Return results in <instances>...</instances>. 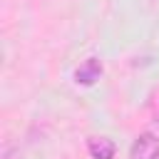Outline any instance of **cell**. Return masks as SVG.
I'll list each match as a JSON object with an SVG mask.
<instances>
[{
	"label": "cell",
	"mask_w": 159,
	"mask_h": 159,
	"mask_svg": "<svg viewBox=\"0 0 159 159\" xmlns=\"http://www.w3.org/2000/svg\"><path fill=\"white\" fill-rule=\"evenodd\" d=\"M102 72H104V65H102V60H97V57H87L77 70H75V82L77 84H82V87H92V84H97V80L102 77Z\"/></svg>",
	"instance_id": "obj_2"
},
{
	"label": "cell",
	"mask_w": 159,
	"mask_h": 159,
	"mask_svg": "<svg viewBox=\"0 0 159 159\" xmlns=\"http://www.w3.org/2000/svg\"><path fill=\"white\" fill-rule=\"evenodd\" d=\"M152 159H159V152H157V154H154V157H152Z\"/></svg>",
	"instance_id": "obj_4"
},
{
	"label": "cell",
	"mask_w": 159,
	"mask_h": 159,
	"mask_svg": "<svg viewBox=\"0 0 159 159\" xmlns=\"http://www.w3.org/2000/svg\"><path fill=\"white\" fill-rule=\"evenodd\" d=\"M87 154L92 159H114L117 144L109 137H89L87 139Z\"/></svg>",
	"instance_id": "obj_3"
},
{
	"label": "cell",
	"mask_w": 159,
	"mask_h": 159,
	"mask_svg": "<svg viewBox=\"0 0 159 159\" xmlns=\"http://www.w3.org/2000/svg\"><path fill=\"white\" fill-rule=\"evenodd\" d=\"M159 152V119H154L144 132H139L129 147V159H152Z\"/></svg>",
	"instance_id": "obj_1"
}]
</instances>
